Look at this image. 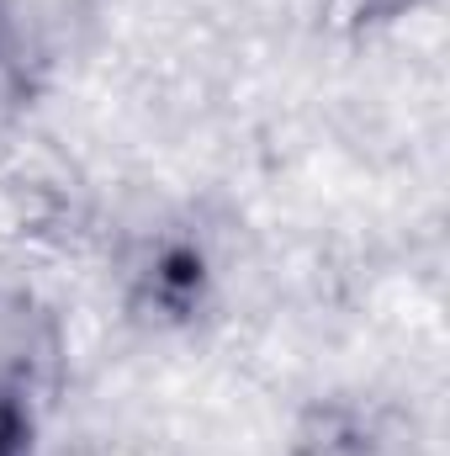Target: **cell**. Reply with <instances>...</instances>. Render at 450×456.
<instances>
[{
	"label": "cell",
	"mask_w": 450,
	"mask_h": 456,
	"mask_svg": "<svg viewBox=\"0 0 450 456\" xmlns=\"http://www.w3.org/2000/svg\"><path fill=\"white\" fill-rule=\"evenodd\" d=\"M32 382L16 371H0V456H32Z\"/></svg>",
	"instance_id": "cell-1"
},
{
	"label": "cell",
	"mask_w": 450,
	"mask_h": 456,
	"mask_svg": "<svg viewBox=\"0 0 450 456\" xmlns=\"http://www.w3.org/2000/svg\"><path fill=\"white\" fill-rule=\"evenodd\" d=\"M366 5H376V0H366ZM392 5H398V0H392Z\"/></svg>",
	"instance_id": "cell-2"
}]
</instances>
